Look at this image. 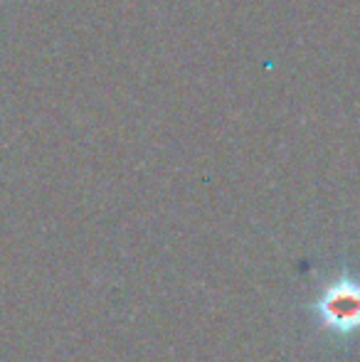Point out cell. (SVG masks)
Here are the masks:
<instances>
[{
    "mask_svg": "<svg viewBox=\"0 0 360 362\" xmlns=\"http://www.w3.org/2000/svg\"><path fill=\"white\" fill-rule=\"evenodd\" d=\"M318 320L336 335H351L360 330V284L341 279L331 284L316 300Z\"/></svg>",
    "mask_w": 360,
    "mask_h": 362,
    "instance_id": "cell-1",
    "label": "cell"
}]
</instances>
